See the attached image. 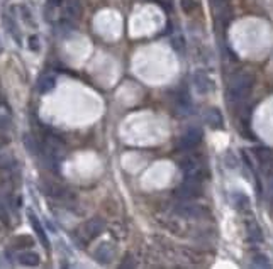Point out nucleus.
<instances>
[{
  "label": "nucleus",
  "instance_id": "b1692460",
  "mask_svg": "<svg viewBox=\"0 0 273 269\" xmlns=\"http://www.w3.org/2000/svg\"><path fill=\"white\" fill-rule=\"evenodd\" d=\"M7 119H3V117H0V132H2V130H5L7 129Z\"/></svg>",
  "mask_w": 273,
  "mask_h": 269
},
{
  "label": "nucleus",
  "instance_id": "aec40b11",
  "mask_svg": "<svg viewBox=\"0 0 273 269\" xmlns=\"http://www.w3.org/2000/svg\"><path fill=\"white\" fill-rule=\"evenodd\" d=\"M0 220H2L3 224H9V214H7L5 207H3L2 203H0Z\"/></svg>",
  "mask_w": 273,
  "mask_h": 269
},
{
  "label": "nucleus",
  "instance_id": "5701e85b",
  "mask_svg": "<svg viewBox=\"0 0 273 269\" xmlns=\"http://www.w3.org/2000/svg\"><path fill=\"white\" fill-rule=\"evenodd\" d=\"M7 144H9V139H7V136H2V134H0V149H2V147H5Z\"/></svg>",
  "mask_w": 273,
  "mask_h": 269
},
{
  "label": "nucleus",
  "instance_id": "0eeeda50",
  "mask_svg": "<svg viewBox=\"0 0 273 269\" xmlns=\"http://www.w3.org/2000/svg\"><path fill=\"white\" fill-rule=\"evenodd\" d=\"M192 80H194V85H195V90H197L200 95L211 93V91L214 90V81L209 78L207 73H204V72L194 73Z\"/></svg>",
  "mask_w": 273,
  "mask_h": 269
},
{
  "label": "nucleus",
  "instance_id": "dca6fc26",
  "mask_svg": "<svg viewBox=\"0 0 273 269\" xmlns=\"http://www.w3.org/2000/svg\"><path fill=\"white\" fill-rule=\"evenodd\" d=\"M24 146H26V149L29 151L31 154H38L39 147L36 144V139H34L31 134H26V136H24Z\"/></svg>",
  "mask_w": 273,
  "mask_h": 269
},
{
  "label": "nucleus",
  "instance_id": "ddd939ff",
  "mask_svg": "<svg viewBox=\"0 0 273 269\" xmlns=\"http://www.w3.org/2000/svg\"><path fill=\"white\" fill-rule=\"evenodd\" d=\"M39 256L36 252H31V251H27V252H20L19 254V263L24 264V266H29V268H34L39 264Z\"/></svg>",
  "mask_w": 273,
  "mask_h": 269
},
{
  "label": "nucleus",
  "instance_id": "412c9836",
  "mask_svg": "<svg viewBox=\"0 0 273 269\" xmlns=\"http://www.w3.org/2000/svg\"><path fill=\"white\" fill-rule=\"evenodd\" d=\"M29 48L33 49V51H38V49H39V39H38V36H31L29 37Z\"/></svg>",
  "mask_w": 273,
  "mask_h": 269
},
{
  "label": "nucleus",
  "instance_id": "f3484780",
  "mask_svg": "<svg viewBox=\"0 0 273 269\" xmlns=\"http://www.w3.org/2000/svg\"><path fill=\"white\" fill-rule=\"evenodd\" d=\"M253 266L254 268H270V261H268V257L263 256V254H256V256L253 257Z\"/></svg>",
  "mask_w": 273,
  "mask_h": 269
},
{
  "label": "nucleus",
  "instance_id": "6e6552de",
  "mask_svg": "<svg viewBox=\"0 0 273 269\" xmlns=\"http://www.w3.org/2000/svg\"><path fill=\"white\" fill-rule=\"evenodd\" d=\"M175 212L178 215H182V217H185V218H198V217H202V215H204L202 207H198V205H192V203L178 205V207L175 208Z\"/></svg>",
  "mask_w": 273,
  "mask_h": 269
},
{
  "label": "nucleus",
  "instance_id": "9b49d317",
  "mask_svg": "<svg viewBox=\"0 0 273 269\" xmlns=\"http://www.w3.org/2000/svg\"><path fill=\"white\" fill-rule=\"evenodd\" d=\"M204 119L212 129H222V127H224V119H222V114L217 108H209V110H205Z\"/></svg>",
  "mask_w": 273,
  "mask_h": 269
},
{
  "label": "nucleus",
  "instance_id": "2eb2a0df",
  "mask_svg": "<svg viewBox=\"0 0 273 269\" xmlns=\"http://www.w3.org/2000/svg\"><path fill=\"white\" fill-rule=\"evenodd\" d=\"M55 85H56L55 76H49V75L42 76L41 80H39V91H41V93H48V91H51L53 88H55Z\"/></svg>",
  "mask_w": 273,
  "mask_h": 269
},
{
  "label": "nucleus",
  "instance_id": "f257e3e1",
  "mask_svg": "<svg viewBox=\"0 0 273 269\" xmlns=\"http://www.w3.org/2000/svg\"><path fill=\"white\" fill-rule=\"evenodd\" d=\"M254 83V76L248 72H237L234 73L229 80L228 87V98L231 104H241L248 98L251 93V88Z\"/></svg>",
  "mask_w": 273,
  "mask_h": 269
},
{
  "label": "nucleus",
  "instance_id": "7ed1b4c3",
  "mask_svg": "<svg viewBox=\"0 0 273 269\" xmlns=\"http://www.w3.org/2000/svg\"><path fill=\"white\" fill-rule=\"evenodd\" d=\"M180 168L185 173L187 179H195V181H202L205 176V168L198 159L195 158H187L183 161H180Z\"/></svg>",
  "mask_w": 273,
  "mask_h": 269
},
{
  "label": "nucleus",
  "instance_id": "423d86ee",
  "mask_svg": "<svg viewBox=\"0 0 273 269\" xmlns=\"http://www.w3.org/2000/svg\"><path fill=\"white\" fill-rule=\"evenodd\" d=\"M202 141V129L200 127H190L187 132L180 137V147L182 149H194Z\"/></svg>",
  "mask_w": 273,
  "mask_h": 269
},
{
  "label": "nucleus",
  "instance_id": "a211bd4d",
  "mask_svg": "<svg viewBox=\"0 0 273 269\" xmlns=\"http://www.w3.org/2000/svg\"><path fill=\"white\" fill-rule=\"evenodd\" d=\"M172 44H173V48H175L176 51H183V49H185V41H183V37L180 36V34H176V36H173Z\"/></svg>",
  "mask_w": 273,
  "mask_h": 269
},
{
  "label": "nucleus",
  "instance_id": "f03ea898",
  "mask_svg": "<svg viewBox=\"0 0 273 269\" xmlns=\"http://www.w3.org/2000/svg\"><path fill=\"white\" fill-rule=\"evenodd\" d=\"M63 156H65V147L61 141L58 137H48L44 141V162L48 164V168L56 171L58 169L56 166L59 164Z\"/></svg>",
  "mask_w": 273,
  "mask_h": 269
},
{
  "label": "nucleus",
  "instance_id": "4be33fe9",
  "mask_svg": "<svg viewBox=\"0 0 273 269\" xmlns=\"http://www.w3.org/2000/svg\"><path fill=\"white\" fill-rule=\"evenodd\" d=\"M268 200H270V203L273 205V175H272L270 181H268Z\"/></svg>",
  "mask_w": 273,
  "mask_h": 269
},
{
  "label": "nucleus",
  "instance_id": "f8f14e48",
  "mask_svg": "<svg viewBox=\"0 0 273 269\" xmlns=\"http://www.w3.org/2000/svg\"><path fill=\"white\" fill-rule=\"evenodd\" d=\"M112 254H114V251H112V247L109 246V244H102L100 247H98L97 251H95V259L98 261V263H109V261L112 259Z\"/></svg>",
  "mask_w": 273,
  "mask_h": 269
},
{
  "label": "nucleus",
  "instance_id": "39448f33",
  "mask_svg": "<svg viewBox=\"0 0 273 269\" xmlns=\"http://www.w3.org/2000/svg\"><path fill=\"white\" fill-rule=\"evenodd\" d=\"M105 229V222L102 220V218L95 217V218H90V220L85 222V225L81 227V235L85 237V240H92L95 239V237H98L102 232H104Z\"/></svg>",
  "mask_w": 273,
  "mask_h": 269
},
{
  "label": "nucleus",
  "instance_id": "393cba45",
  "mask_svg": "<svg viewBox=\"0 0 273 269\" xmlns=\"http://www.w3.org/2000/svg\"><path fill=\"white\" fill-rule=\"evenodd\" d=\"M49 3H51L53 7H58L59 3H61V0H49Z\"/></svg>",
  "mask_w": 273,
  "mask_h": 269
},
{
  "label": "nucleus",
  "instance_id": "1a4fd4ad",
  "mask_svg": "<svg viewBox=\"0 0 273 269\" xmlns=\"http://www.w3.org/2000/svg\"><path fill=\"white\" fill-rule=\"evenodd\" d=\"M27 217H29V222H31V225H33L34 232H36L38 239L41 240V244L44 246V249L49 251V239H48V235H46V232H44V229H42V225L39 224L38 217L33 214V212H29V214H27Z\"/></svg>",
  "mask_w": 273,
  "mask_h": 269
},
{
  "label": "nucleus",
  "instance_id": "4468645a",
  "mask_svg": "<svg viewBox=\"0 0 273 269\" xmlns=\"http://www.w3.org/2000/svg\"><path fill=\"white\" fill-rule=\"evenodd\" d=\"M246 229H248V237H250L251 242H261L263 235H261V231L258 227V224L254 220L246 222Z\"/></svg>",
  "mask_w": 273,
  "mask_h": 269
},
{
  "label": "nucleus",
  "instance_id": "9d476101",
  "mask_svg": "<svg viewBox=\"0 0 273 269\" xmlns=\"http://www.w3.org/2000/svg\"><path fill=\"white\" fill-rule=\"evenodd\" d=\"M254 156L258 158V161H260V164L263 166V168H267L268 171L273 173V151L268 149V147H258L256 151H254Z\"/></svg>",
  "mask_w": 273,
  "mask_h": 269
},
{
  "label": "nucleus",
  "instance_id": "6ab92c4d",
  "mask_svg": "<svg viewBox=\"0 0 273 269\" xmlns=\"http://www.w3.org/2000/svg\"><path fill=\"white\" fill-rule=\"evenodd\" d=\"M180 2H182V9L187 14H190L195 9V0H180Z\"/></svg>",
  "mask_w": 273,
  "mask_h": 269
},
{
  "label": "nucleus",
  "instance_id": "20e7f679",
  "mask_svg": "<svg viewBox=\"0 0 273 269\" xmlns=\"http://www.w3.org/2000/svg\"><path fill=\"white\" fill-rule=\"evenodd\" d=\"M202 192L200 181H195V179H187L175 190V195L182 200H192V198L198 197Z\"/></svg>",
  "mask_w": 273,
  "mask_h": 269
},
{
  "label": "nucleus",
  "instance_id": "a878e982",
  "mask_svg": "<svg viewBox=\"0 0 273 269\" xmlns=\"http://www.w3.org/2000/svg\"><path fill=\"white\" fill-rule=\"evenodd\" d=\"M214 3H221V2H224V0H212Z\"/></svg>",
  "mask_w": 273,
  "mask_h": 269
}]
</instances>
